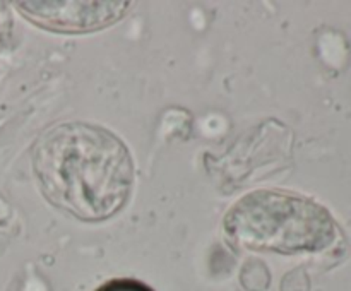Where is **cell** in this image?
Here are the masks:
<instances>
[{"instance_id":"6da1fadb","label":"cell","mask_w":351,"mask_h":291,"mask_svg":"<svg viewBox=\"0 0 351 291\" xmlns=\"http://www.w3.org/2000/svg\"><path fill=\"white\" fill-rule=\"evenodd\" d=\"M34 170L45 197L82 221H103L125 205L134 161L112 130L84 122L62 123L38 140Z\"/></svg>"},{"instance_id":"7a4b0ae2","label":"cell","mask_w":351,"mask_h":291,"mask_svg":"<svg viewBox=\"0 0 351 291\" xmlns=\"http://www.w3.org/2000/svg\"><path fill=\"white\" fill-rule=\"evenodd\" d=\"M225 229L239 246L280 253L319 252L338 235L321 204L281 190H257L240 199L226 214Z\"/></svg>"},{"instance_id":"3957f363","label":"cell","mask_w":351,"mask_h":291,"mask_svg":"<svg viewBox=\"0 0 351 291\" xmlns=\"http://www.w3.org/2000/svg\"><path fill=\"white\" fill-rule=\"evenodd\" d=\"M27 16L53 31H89L115 23L125 2H38L21 3ZM36 23V24H38Z\"/></svg>"},{"instance_id":"277c9868","label":"cell","mask_w":351,"mask_h":291,"mask_svg":"<svg viewBox=\"0 0 351 291\" xmlns=\"http://www.w3.org/2000/svg\"><path fill=\"white\" fill-rule=\"evenodd\" d=\"M96 291H153L147 284L141 283L137 279L123 277V279H112L108 283L101 284Z\"/></svg>"}]
</instances>
